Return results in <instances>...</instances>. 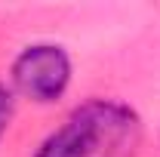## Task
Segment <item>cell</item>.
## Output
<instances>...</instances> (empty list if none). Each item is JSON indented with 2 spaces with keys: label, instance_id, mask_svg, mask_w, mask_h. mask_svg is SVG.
<instances>
[{
  "label": "cell",
  "instance_id": "obj_1",
  "mask_svg": "<svg viewBox=\"0 0 160 157\" xmlns=\"http://www.w3.org/2000/svg\"><path fill=\"white\" fill-rule=\"evenodd\" d=\"M136 129V114L117 102H86L37 148L34 157H92Z\"/></svg>",
  "mask_w": 160,
  "mask_h": 157
},
{
  "label": "cell",
  "instance_id": "obj_2",
  "mask_svg": "<svg viewBox=\"0 0 160 157\" xmlns=\"http://www.w3.org/2000/svg\"><path fill=\"white\" fill-rule=\"evenodd\" d=\"M12 83L34 102H56L71 83V59L56 43L25 46L12 62Z\"/></svg>",
  "mask_w": 160,
  "mask_h": 157
},
{
  "label": "cell",
  "instance_id": "obj_3",
  "mask_svg": "<svg viewBox=\"0 0 160 157\" xmlns=\"http://www.w3.org/2000/svg\"><path fill=\"white\" fill-rule=\"evenodd\" d=\"M12 93L0 83V136L6 133V126H9V120H12Z\"/></svg>",
  "mask_w": 160,
  "mask_h": 157
}]
</instances>
